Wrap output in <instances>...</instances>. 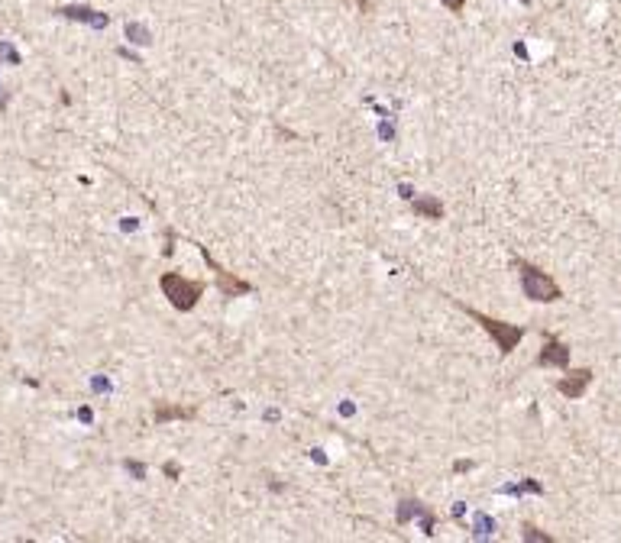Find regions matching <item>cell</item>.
<instances>
[{
    "label": "cell",
    "instance_id": "obj_9",
    "mask_svg": "<svg viewBox=\"0 0 621 543\" xmlns=\"http://www.w3.org/2000/svg\"><path fill=\"white\" fill-rule=\"evenodd\" d=\"M411 211L428 217V220H443V204L430 194H421V198H411Z\"/></svg>",
    "mask_w": 621,
    "mask_h": 543
},
{
    "label": "cell",
    "instance_id": "obj_4",
    "mask_svg": "<svg viewBox=\"0 0 621 543\" xmlns=\"http://www.w3.org/2000/svg\"><path fill=\"white\" fill-rule=\"evenodd\" d=\"M201 256H204V262L211 266V272L217 275V288H220V295H224V298H240V295H249V291H253V285H249V281L236 278L233 272H227L224 266H217L214 256L207 253V246H201Z\"/></svg>",
    "mask_w": 621,
    "mask_h": 543
},
{
    "label": "cell",
    "instance_id": "obj_7",
    "mask_svg": "<svg viewBox=\"0 0 621 543\" xmlns=\"http://www.w3.org/2000/svg\"><path fill=\"white\" fill-rule=\"evenodd\" d=\"M194 417H198V407H178V405H169V401H156V407H152V420H156V424L194 420Z\"/></svg>",
    "mask_w": 621,
    "mask_h": 543
},
{
    "label": "cell",
    "instance_id": "obj_2",
    "mask_svg": "<svg viewBox=\"0 0 621 543\" xmlns=\"http://www.w3.org/2000/svg\"><path fill=\"white\" fill-rule=\"evenodd\" d=\"M514 268H518V278H521V291H525V298L531 301H540V304H550V301H560L563 298V291L554 278L540 272L537 266L525 262V259H514Z\"/></svg>",
    "mask_w": 621,
    "mask_h": 543
},
{
    "label": "cell",
    "instance_id": "obj_1",
    "mask_svg": "<svg viewBox=\"0 0 621 543\" xmlns=\"http://www.w3.org/2000/svg\"><path fill=\"white\" fill-rule=\"evenodd\" d=\"M159 288H162V295L169 298L171 308L182 310V314L198 308V301H201L204 291H207V285H204L201 278H185V275H178V272H165V275L159 278Z\"/></svg>",
    "mask_w": 621,
    "mask_h": 543
},
{
    "label": "cell",
    "instance_id": "obj_5",
    "mask_svg": "<svg viewBox=\"0 0 621 543\" xmlns=\"http://www.w3.org/2000/svg\"><path fill=\"white\" fill-rule=\"evenodd\" d=\"M592 385V369H567V375L557 382V392L569 401H576L586 394V388Z\"/></svg>",
    "mask_w": 621,
    "mask_h": 543
},
{
    "label": "cell",
    "instance_id": "obj_8",
    "mask_svg": "<svg viewBox=\"0 0 621 543\" xmlns=\"http://www.w3.org/2000/svg\"><path fill=\"white\" fill-rule=\"evenodd\" d=\"M62 17H68V20H81V23H91V26H107V13H97L91 10V7H62Z\"/></svg>",
    "mask_w": 621,
    "mask_h": 543
},
{
    "label": "cell",
    "instance_id": "obj_10",
    "mask_svg": "<svg viewBox=\"0 0 621 543\" xmlns=\"http://www.w3.org/2000/svg\"><path fill=\"white\" fill-rule=\"evenodd\" d=\"M440 3H443L450 13H463V7H466V0H440Z\"/></svg>",
    "mask_w": 621,
    "mask_h": 543
},
{
    "label": "cell",
    "instance_id": "obj_13",
    "mask_svg": "<svg viewBox=\"0 0 621 543\" xmlns=\"http://www.w3.org/2000/svg\"><path fill=\"white\" fill-rule=\"evenodd\" d=\"M521 3H531V0H521Z\"/></svg>",
    "mask_w": 621,
    "mask_h": 543
},
{
    "label": "cell",
    "instance_id": "obj_12",
    "mask_svg": "<svg viewBox=\"0 0 621 543\" xmlns=\"http://www.w3.org/2000/svg\"><path fill=\"white\" fill-rule=\"evenodd\" d=\"M165 476H178V466H175V462H165Z\"/></svg>",
    "mask_w": 621,
    "mask_h": 543
},
{
    "label": "cell",
    "instance_id": "obj_11",
    "mask_svg": "<svg viewBox=\"0 0 621 543\" xmlns=\"http://www.w3.org/2000/svg\"><path fill=\"white\" fill-rule=\"evenodd\" d=\"M0 55H3V58H10V62H13V65H17V62H20V55H17V52H13V49H10V45H0Z\"/></svg>",
    "mask_w": 621,
    "mask_h": 543
},
{
    "label": "cell",
    "instance_id": "obj_3",
    "mask_svg": "<svg viewBox=\"0 0 621 543\" xmlns=\"http://www.w3.org/2000/svg\"><path fill=\"white\" fill-rule=\"evenodd\" d=\"M456 304H460V301H456ZM460 308L466 310V314H470V317L476 320V323H479V327L489 333V337H492L502 356H508V352H512L518 343L525 340V333H527L525 327H518V323H505V320H495V317H489V314H479L476 308H466V304H460Z\"/></svg>",
    "mask_w": 621,
    "mask_h": 543
},
{
    "label": "cell",
    "instance_id": "obj_6",
    "mask_svg": "<svg viewBox=\"0 0 621 543\" xmlns=\"http://www.w3.org/2000/svg\"><path fill=\"white\" fill-rule=\"evenodd\" d=\"M537 365L547 369V365H557V369H569V346L560 343L557 337H547L544 350L537 352Z\"/></svg>",
    "mask_w": 621,
    "mask_h": 543
}]
</instances>
